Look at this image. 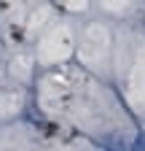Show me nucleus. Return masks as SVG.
I'll use <instances>...</instances> for the list:
<instances>
[{"label":"nucleus","mask_w":145,"mask_h":151,"mask_svg":"<svg viewBox=\"0 0 145 151\" xmlns=\"http://www.w3.org/2000/svg\"><path fill=\"white\" fill-rule=\"evenodd\" d=\"M102 148L105 151H129L124 143V135H118V132H113V135H105L102 138Z\"/></svg>","instance_id":"nucleus-1"},{"label":"nucleus","mask_w":145,"mask_h":151,"mask_svg":"<svg viewBox=\"0 0 145 151\" xmlns=\"http://www.w3.org/2000/svg\"><path fill=\"white\" fill-rule=\"evenodd\" d=\"M129 151H145V132H140V135L134 138V143H132Z\"/></svg>","instance_id":"nucleus-2"}]
</instances>
